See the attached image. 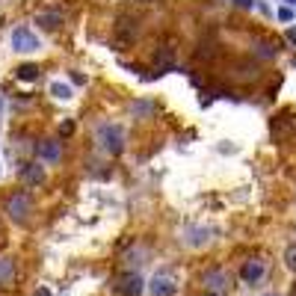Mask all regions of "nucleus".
Returning a JSON list of instances; mask_svg holds the SVG:
<instances>
[{
    "mask_svg": "<svg viewBox=\"0 0 296 296\" xmlns=\"http://www.w3.org/2000/svg\"><path fill=\"white\" fill-rule=\"evenodd\" d=\"M140 18H133V15H118V21L113 24V39H116L118 47H128L133 45L136 39H140Z\"/></svg>",
    "mask_w": 296,
    "mask_h": 296,
    "instance_id": "obj_1",
    "label": "nucleus"
},
{
    "mask_svg": "<svg viewBox=\"0 0 296 296\" xmlns=\"http://www.w3.org/2000/svg\"><path fill=\"white\" fill-rule=\"evenodd\" d=\"M264 272H267V260H260V258H249L246 264H243V270H240V278L249 284H255L264 278Z\"/></svg>",
    "mask_w": 296,
    "mask_h": 296,
    "instance_id": "obj_2",
    "label": "nucleus"
},
{
    "mask_svg": "<svg viewBox=\"0 0 296 296\" xmlns=\"http://www.w3.org/2000/svg\"><path fill=\"white\" fill-rule=\"evenodd\" d=\"M6 211H9L15 219H27V211H30V196L18 189V193H15L9 201H6Z\"/></svg>",
    "mask_w": 296,
    "mask_h": 296,
    "instance_id": "obj_3",
    "label": "nucleus"
},
{
    "mask_svg": "<svg viewBox=\"0 0 296 296\" xmlns=\"http://www.w3.org/2000/svg\"><path fill=\"white\" fill-rule=\"evenodd\" d=\"M296 130V116H275V121H272V136L275 140H284V136H290Z\"/></svg>",
    "mask_w": 296,
    "mask_h": 296,
    "instance_id": "obj_4",
    "label": "nucleus"
},
{
    "mask_svg": "<svg viewBox=\"0 0 296 296\" xmlns=\"http://www.w3.org/2000/svg\"><path fill=\"white\" fill-rule=\"evenodd\" d=\"M175 290H178V287L172 284V278H169V275H157V278H154V284H151V293L154 296H172Z\"/></svg>",
    "mask_w": 296,
    "mask_h": 296,
    "instance_id": "obj_5",
    "label": "nucleus"
},
{
    "mask_svg": "<svg viewBox=\"0 0 296 296\" xmlns=\"http://www.w3.org/2000/svg\"><path fill=\"white\" fill-rule=\"evenodd\" d=\"M204 282L211 284V290L216 293V290H222V287H225V282H228V275H225L222 270H211L207 275H204Z\"/></svg>",
    "mask_w": 296,
    "mask_h": 296,
    "instance_id": "obj_6",
    "label": "nucleus"
},
{
    "mask_svg": "<svg viewBox=\"0 0 296 296\" xmlns=\"http://www.w3.org/2000/svg\"><path fill=\"white\" fill-rule=\"evenodd\" d=\"M216 54H219V45H216V42H207V45L201 42L199 50H196V59H213Z\"/></svg>",
    "mask_w": 296,
    "mask_h": 296,
    "instance_id": "obj_7",
    "label": "nucleus"
},
{
    "mask_svg": "<svg viewBox=\"0 0 296 296\" xmlns=\"http://www.w3.org/2000/svg\"><path fill=\"white\" fill-rule=\"evenodd\" d=\"M140 290H142L140 278H133V275H130V278H125V284H121V293H125V296H140Z\"/></svg>",
    "mask_w": 296,
    "mask_h": 296,
    "instance_id": "obj_8",
    "label": "nucleus"
},
{
    "mask_svg": "<svg viewBox=\"0 0 296 296\" xmlns=\"http://www.w3.org/2000/svg\"><path fill=\"white\" fill-rule=\"evenodd\" d=\"M284 267L290 272H296V243L293 246H287V252H284Z\"/></svg>",
    "mask_w": 296,
    "mask_h": 296,
    "instance_id": "obj_9",
    "label": "nucleus"
},
{
    "mask_svg": "<svg viewBox=\"0 0 296 296\" xmlns=\"http://www.w3.org/2000/svg\"><path fill=\"white\" fill-rule=\"evenodd\" d=\"M39 154H42V157H47V160H57L59 145H57V142H47V145H42V148H39Z\"/></svg>",
    "mask_w": 296,
    "mask_h": 296,
    "instance_id": "obj_10",
    "label": "nucleus"
},
{
    "mask_svg": "<svg viewBox=\"0 0 296 296\" xmlns=\"http://www.w3.org/2000/svg\"><path fill=\"white\" fill-rule=\"evenodd\" d=\"M24 181H30V184H39V181H42V166H36V169H27V172H24Z\"/></svg>",
    "mask_w": 296,
    "mask_h": 296,
    "instance_id": "obj_11",
    "label": "nucleus"
},
{
    "mask_svg": "<svg viewBox=\"0 0 296 296\" xmlns=\"http://www.w3.org/2000/svg\"><path fill=\"white\" fill-rule=\"evenodd\" d=\"M278 15H282V21H290V18H293V12H290V9H282Z\"/></svg>",
    "mask_w": 296,
    "mask_h": 296,
    "instance_id": "obj_12",
    "label": "nucleus"
},
{
    "mask_svg": "<svg viewBox=\"0 0 296 296\" xmlns=\"http://www.w3.org/2000/svg\"><path fill=\"white\" fill-rule=\"evenodd\" d=\"M136 3H142V6H154L157 0H136Z\"/></svg>",
    "mask_w": 296,
    "mask_h": 296,
    "instance_id": "obj_13",
    "label": "nucleus"
},
{
    "mask_svg": "<svg viewBox=\"0 0 296 296\" xmlns=\"http://www.w3.org/2000/svg\"><path fill=\"white\" fill-rule=\"evenodd\" d=\"M204 296H219V293H213V290H211V293H204Z\"/></svg>",
    "mask_w": 296,
    "mask_h": 296,
    "instance_id": "obj_14",
    "label": "nucleus"
},
{
    "mask_svg": "<svg viewBox=\"0 0 296 296\" xmlns=\"http://www.w3.org/2000/svg\"><path fill=\"white\" fill-rule=\"evenodd\" d=\"M290 296H296V287H293V293H290Z\"/></svg>",
    "mask_w": 296,
    "mask_h": 296,
    "instance_id": "obj_15",
    "label": "nucleus"
},
{
    "mask_svg": "<svg viewBox=\"0 0 296 296\" xmlns=\"http://www.w3.org/2000/svg\"><path fill=\"white\" fill-rule=\"evenodd\" d=\"M290 3H296V0H290Z\"/></svg>",
    "mask_w": 296,
    "mask_h": 296,
    "instance_id": "obj_16",
    "label": "nucleus"
},
{
    "mask_svg": "<svg viewBox=\"0 0 296 296\" xmlns=\"http://www.w3.org/2000/svg\"><path fill=\"white\" fill-rule=\"evenodd\" d=\"M270 296H272V293H270Z\"/></svg>",
    "mask_w": 296,
    "mask_h": 296,
    "instance_id": "obj_17",
    "label": "nucleus"
}]
</instances>
